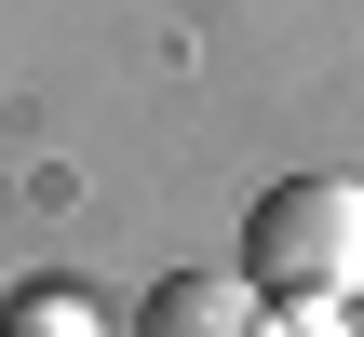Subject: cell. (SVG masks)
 <instances>
[{
  "label": "cell",
  "instance_id": "cell-3",
  "mask_svg": "<svg viewBox=\"0 0 364 337\" xmlns=\"http://www.w3.org/2000/svg\"><path fill=\"white\" fill-rule=\"evenodd\" d=\"M0 337H108V311H95L81 284H14V297H0Z\"/></svg>",
  "mask_w": 364,
  "mask_h": 337
},
{
  "label": "cell",
  "instance_id": "cell-2",
  "mask_svg": "<svg viewBox=\"0 0 364 337\" xmlns=\"http://www.w3.org/2000/svg\"><path fill=\"white\" fill-rule=\"evenodd\" d=\"M149 337H284V311L243 270H162L149 284Z\"/></svg>",
  "mask_w": 364,
  "mask_h": 337
},
{
  "label": "cell",
  "instance_id": "cell-1",
  "mask_svg": "<svg viewBox=\"0 0 364 337\" xmlns=\"http://www.w3.org/2000/svg\"><path fill=\"white\" fill-rule=\"evenodd\" d=\"M243 284L270 311H351L364 297V189L351 176H284L243 216Z\"/></svg>",
  "mask_w": 364,
  "mask_h": 337
},
{
  "label": "cell",
  "instance_id": "cell-4",
  "mask_svg": "<svg viewBox=\"0 0 364 337\" xmlns=\"http://www.w3.org/2000/svg\"><path fill=\"white\" fill-rule=\"evenodd\" d=\"M284 337H351V324H338V311H284Z\"/></svg>",
  "mask_w": 364,
  "mask_h": 337
}]
</instances>
